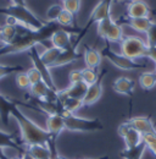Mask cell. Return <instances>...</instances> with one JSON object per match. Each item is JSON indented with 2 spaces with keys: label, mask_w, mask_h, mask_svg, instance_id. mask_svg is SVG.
<instances>
[{
  "label": "cell",
  "mask_w": 156,
  "mask_h": 159,
  "mask_svg": "<svg viewBox=\"0 0 156 159\" xmlns=\"http://www.w3.org/2000/svg\"><path fill=\"white\" fill-rule=\"evenodd\" d=\"M11 114L14 115V118H16L19 122L20 127H21V132H22V137L24 139V142L28 146L32 144H49L53 141V135H50L46 130L41 129L38 126L36 122H33L32 120H29L24 114H22L19 109L14 108L11 110Z\"/></svg>",
  "instance_id": "1"
},
{
  "label": "cell",
  "mask_w": 156,
  "mask_h": 159,
  "mask_svg": "<svg viewBox=\"0 0 156 159\" xmlns=\"http://www.w3.org/2000/svg\"><path fill=\"white\" fill-rule=\"evenodd\" d=\"M0 14L6 16H12L19 22V26L24 27L29 31H38L45 23L37 17L27 5H9L5 7H0Z\"/></svg>",
  "instance_id": "2"
},
{
  "label": "cell",
  "mask_w": 156,
  "mask_h": 159,
  "mask_svg": "<svg viewBox=\"0 0 156 159\" xmlns=\"http://www.w3.org/2000/svg\"><path fill=\"white\" fill-rule=\"evenodd\" d=\"M148 48L146 42L136 36H129L121 40V54L129 59L136 60L146 57Z\"/></svg>",
  "instance_id": "3"
},
{
  "label": "cell",
  "mask_w": 156,
  "mask_h": 159,
  "mask_svg": "<svg viewBox=\"0 0 156 159\" xmlns=\"http://www.w3.org/2000/svg\"><path fill=\"white\" fill-rule=\"evenodd\" d=\"M65 119V127L68 131H78V132H93L102 129V124L98 119H85L72 114Z\"/></svg>",
  "instance_id": "4"
},
{
  "label": "cell",
  "mask_w": 156,
  "mask_h": 159,
  "mask_svg": "<svg viewBox=\"0 0 156 159\" xmlns=\"http://www.w3.org/2000/svg\"><path fill=\"white\" fill-rule=\"evenodd\" d=\"M98 34L107 42H121L123 39L122 27L116 23L111 16L98 22Z\"/></svg>",
  "instance_id": "5"
},
{
  "label": "cell",
  "mask_w": 156,
  "mask_h": 159,
  "mask_svg": "<svg viewBox=\"0 0 156 159\" xmlns=\"http://www.w3.org/2000/svg\"><path fill=\"white\" fill-rule=\"evenodd\" d=\"M112 2H114V0H100V1H99V4L93 9V11H92V14H90V17H89V20L87 22V25L84 26L83 31L80 32V36L78 37L77 42L75 43L76 47L79 44L78 42L84 37V34L87 33V31L90 28V26H92L93 23H98V22L102 21L104 19L111 16V15H110V11H111Z\"/></svg>",
  "instance_id": "6"
},
{
  "label": "cell",
  "mask_w": 156,
  "mask_h": 159,
  "mask_svg": "<svg viewBox=\"0 0 156 159\" xmlns=\"http://www.w3.org/2000/svg\"><path fill=\"white\" fill-rule=\"evenodd\" d=\"M101 54L109 60L110 62H112V65H115L116 67L121 69V70L131 71V70H138V69H143V67H144V65L138 64V62H136L133 59H129V58L122 55L121 53H119V54L115 53V52H114L112 49H110L109 47L105 48Z\"/></svg>",
  "instance_id": "7"
},
{
  "label": "cell",
  "mask_w": 156,
  "mask_h": 159,
  "mask_svg": "<svg viewBox=\"0 0 156 159\" xmlns=\"http://www.w3.org/2000/svg\"><path fill=\"white\" fill-rule=\"evenodd\" d=\"M27 52H28L31 59H32V61H33L34 67H37V69L39 70V72L41 74L43 81L49 86V88H51L53 91H58V88H56V86H55V82H54V80H53V76H51V74H50V71H49L50 67H48V66L41 61L40 55H39L36 45L32 47V48H31L29 50H27Z\"/></svg>",
  "instance_id": "8"
},
{
  "label": "cell",
  "mask_w": 156,
  "mask_h": 159,
  "mask_svg": "<svg viewBox=\"0 0 156 159\" xmlns=\"http://www.w3.org/2000/svg\"><path fill=\"white\" fill-rule=\"evenodd\" d=\"M104 75H105V71H102V74L99 75L98 81L95 83L88 86V89H87L85 96L83 98L84 105H93L100 99V97L102 94V77H104Z\"/></svg>",
  "instance_id": "9"
},
{
  "label": "cell",
  "mask_w": 156,
  "mask_h": 159,
  "mask_svg": "<svg viewBox=\"0 0 156 159\" xmlns=\"http://www.w3.org/2000/svg\"><path fill=\"white\" fill-rule=\"evenodd\" d=\"M71 37H72V33L63 30V28H60L50 38V42H51V45L55 47V48H58L61 50L68 48L72 45V40H71Z\"/></svg>",
  "instance_id": "10"
},
{
  "label": "cell",
  "mask_w": 156,
  "mask_h": 159,
  "mask_svg": "<svg viewBox=\"0 0 156 159\" xmlns=\"http://www.w3.org/2000/svg\"><path fill=\"white\" fill-rule=\"evenodd\" d=\"M87 89H88V86L82 81V82H78V83H75V84H70V87L63 89V91H58V97L78 98V99L83 100Z\"/></svg>",
  "instance_id": "11"
},
{
  "label": "cell",
  "mask_w": 156,
  "mask_h": 159,
  "mask_svg": "<svg viewBox=\"0 0 156 159\" xmlns=\"http://www.w3.org/2000/svg\"><path fill=\"white\" fill-rule=\"evenodd\" d=\"M149 6L143 0H132L128 5V16L129 19L138 17H148L149 16Z\"/></svg>",
  "instance_id": "12"
},
{
  "label": "cell",
  "mask_w": 156,
  "mask_h": 159,
  "mask_svg": "<svg viewBox=\"0 0 156 159\" xmlns=\"http://www.w3.org/2000/svg\"><path fill=\"white\" fill-rule=\"evenodd\" d=\"M133 129H136V131H139L141 135L144 134H150V132H154L156 134V129L154 127L153 122L150 121V119L145 118V116H136V118H132L129 121H127Z\"/></svg>",
  "instance_id": "13"
},
{
  "label": "cell",
  "mask_w": 156,
  "mask_h": 159,
  "mask_svg": "<svg viewBox=\"0 0 156 159\" xmlns=\"http://www.w3.org/2000/svg\"><path fill=\"white\" fill-rule=\"evenodd\" d=\"M46 131L56 137L60 132H62L65 127V119L60 114H54V115H48L46 118Z\"/></svg>",
  "instance_id": "14"
},
{
  "label": "cell",
  "mask_w": 156,
  "mask_h": 159,
  "mask_svg": "<svg viewBox=\"0 0 156 159\" xmlns=\"http://www.w3.org/2000/svg\"><path fill=\"white\" fill-rule=\"evenodd\" d=\"M77 47H75L73 44L66 49H63L58 57V59L56 60L55 65L53 67H58V66H63V65H67V64H71L75 60H77L79 58V54L77 53Z\"/></svg>",
  "instance_id": "15"
},
{
  "label": "cell",
  "mask_w": 156,
  "mask_h": 159,
  "mask_svg": "<svg viewBox=\"0 0 156 159\" xmlns=\"http://www.w3.org/2000/svg\"><path fill=\"white\" fill-rule=\"evenodd\" d=\"M83 58H84V62H85L87 67H93V69H95V67H98V66L101 64L102 54H101V52H99L97 49L85 48V49H84Z\"/></svg>",
  "instance_id": "16"
},
{
  "label": "cell",
  "mask_w": 156,
  "mask_h": 159,
  "mask_svg": "<svg viewBox=\"0 0 156 159\" xmlns=\"http://www.w3.org/2000/svg\"><path fill=\"white\" fill-rule=\"evenodd\" d=\"M28 154L33 159H51V151L48 144H32L28 146Z\"/></svg>",
  "instance_id": "17"
},
{
  "label": "cell",
  "mask_w": 156,
  "mask_h": 159,
  "mask_svg": "<svg viewBox=\"0 0 156 159\" xmlns=\"http://www.w3.org/2000/svg\"><path fill=\"white\" fill-rule=\"evenodd\" d=\"M114 91L121 94H131L134 89V82L128 77H118L114 82Z\"/></svg>",
  "instance_id": "18"
},
{
  "label": "cell",
  "mask_w": 156,
  "mask_h": 159,
  "mask_svg": "<svg viewBox=\"0 0 156 159\" xmlns=\"http://www.w3.org/2000/svg\"><path fill=\"white\" fill-rule=\"evenodd\" d=\"M61 49L58 48H55V47H49L46 49H44V52H41L40 55V59L41 61L48 66V67H53L56 62V60L58 59L60 54H61Z\"/></svg>",
  "instance_id": "19"
},
{
  "label": "cell",
  "mask_w": 156,
  "mask_h": 159,
  "mask_svg": "<svg viewBox=\"0 0 156 159\" xmlns=\"http://www.w3.org/2000/svg\"><path fill=\"white\" fill-rule=\"evenodd\" d=\"M58 103L61 104L62 109H66L73 114H76V111H78L84 105L82 99L71 98V97H58Z\"/></svg>",
  "instance_id": "20"
},
{
  "label": "cell",
  "mask_w": 156,
  "mask_h": 159,
  "mask_svg": "<svg viewBox=\"0 0 156 159\" xmlns=\"http://www.w3.org/2000/svg\"><path fill=\"white\" fill-rule=\"evenodd\" d=\"M17 27L15 26H11V25H4L1 26V30H0V42L4 43L5 45L12 43L14 39L16 38L17 36Z\"/></svg>",
  "instance_id": "21"
},
{
  "label": "cell",
  "mask_w": 156,
  "mask_h": 159,
  "mask_svg": "<svg viewBox=\"0 0 156 159\" xmlns=\"http://www.w3.org/2000/svg\"><path fill=\"white\" fill-rule=\"evenodd\" d=\"M50 91H53L51 88H49V86L44 82V81H40L38 83L31 86L29 88V92L33 97H36L37 99H41V100H45L46 97L49 96Z\"/></svg>",
  "instance_id": "22"
},
{
  "label": "cell",
  "mask_w": 156,
  "mask_h": 159,
  "mask_svg": "<svg viewBox=\"0 0 156 159\" xmlns=\"http://www.w3.org/2000/svg\"><path fill=\"white\" fill-rule=\"evenodd\" d=\"M153 23L154 22L149 19V16L148 17H138V19H131L129 20V26L134 31L140 32V33H146L150 30Z\"/></svg>",
  "instance_id": "23"
},
{
  "label": "cell",
  "mask_w": 156,
  "mask_h": 159,
  "mask_svg": "<svg viewBox=\"0 0 156 159\" xmlns=\"http://www.w3.org/2000/svg\"><path fill=\"white\" fill-rule=\"evenodd\" d=\"M123 139L126 143V148H133V147L139 146L143 142V135L131 126V129L128 130L127 135L123 137Z\"/></svg>",
  "instance_id": "24"
},
{
  "label": "cell",
  "mask_w": 156,
  "mask_h": 159,
  "mask_svg": "<svg viewBox=\"0 0 156 159\" xmlns=\"http://www.w3.org/2000/svg\"><path fill=\"white\" fill-rule=\"evenodd\" d=\"M146 144L141 142L139 146L133 148H126V151L122 152V157L124 159H141L145 151H146Z\"/></svg>",
  "instance_id": "25"
},
{
  "label": "cell",
  "mask_w": 156,
  "mask_h": 159,
  "mask_svg": "<svg viewBox=\"0 0 156 159\" xmlns=\"http://www.w3.org/2000/svg\"><path fill=\"white\" fill-rule=\"evenodd\" d=\"M139 84L143 89H153L156 86V74L155 72H143L139 76Z\"/></svg>",
  "instance_id": "26"
},
{
  "label": "cell",
  "mask_w": 156,
  "mask_h": 159,
  "mask_svg": "<svg viewBox=\"0 0 156 159\" xmlns=\"http://www.w3.org/2000/svg\"><path fill=\"white\" fill-rule=\"evenodd\" d=\"M62 10H63L62 4L61 5L60 4H54V5L49 6V9L46 10V14H45L46 22H56Z\"/></svg>",
  "instance_id": "27"
},
{
  "label": "cell",
  "mask_w": 156,
  "mask_h": 159,
  "mask_svg": "<svg viewBox=\"0 0 156 159\" xmlns=\"http://www.w3.org/2000/svg\"><path fill=\"white\" fill-rule=\"evenodd\" d=\"M82 77H83V82L87 86H90V84L97 82L99 75L97 74L95 69H93V67H84L82 70Z\"/></svg>",
  "instance_id": "28"
},
{
  "label": "cell",
  "mask_w": 156,
  "mask_h": 159,
  "mask_svg": "<svg viewBox=\"0 0 156 159\" xmlns=\"http://www.w3.org/2000/svg\"><path fill=\"white\" fill-rule=\"evenodd\" d=\"M75 15L72 14V12H70V11H67V10H62L61 11V14H60V16H58V22L60 26H62V27H70V26H72V23H73V20H75V17H73Z\"/></svg>",
  "instance_id": "29"
},
{
  "label": "cell",
  "mask_w": 156,
  "mask_h": 159,
  "mask_svg": "<svg viewBox=\"0 0 156 159\" xmlns=\"http://www.w3.org/2000/svg\"><path fill=\"white\" fill-rule=\"evenodd\" d=\"M15 81H16V86L20 89H29L31 88V82L27 76V72H23V71L17 72Z\"/></svg>",
  "instance_id": "30"
},
{
  "label": "cell",
  "mask_w": 156,
  "mask_h": 159,
  "mask_svg": "<svg viewBox=\"0 0 156 159\" xmlns=\"http://www.w3.org/2000/svg\"><path fill=\"white\" fill-rule=\"evenodd\" d=\"M80 2L82 0H62V7L75 15L80 9Z\"/></svg>",
  "instance_id": "31"
},
{
  "label": "cell",
  "mask_w": 156,
  "mask_h": 159,
  "mask_svg": "<svg viewBox=\"0 0 156 159\" xmlns=\"http://www.w3.org/2000/svg\"><path fill=\"white\" fill-rule=\"evenodd\" d=\"M27 72V76H28V79H29V82H31V86H33V84H36V83H38L40 81H43V76H41V74L39 72V70L37 67H31L29 70H27L26 71Z\"/></svg>",
  "instance_id": "32"
},
{
  "label": "cell",
  "mask_w": 156,
  "mask_h": 159,
  "mask_svg": "<svg viewBox=\"0 0 156 159\" xmlns=\"http://www.w3.org/2000/svg\"><path fill=\"white\" fill-rule=\"evenodd\" d=\"M146 44L148 47H156V23H153L146 32Z\"/></svg>",
  "instance_id": "33"
},
{
  "label": "cell",
  "mask_w": 156,
  "mask_h": 159,
  "mask_svg": "<svg viewBox=\"0 0 156 159\" xmlns=\"http://www.w3.org/2000/svg\"><path fill=\"white\" fill-rule=\"evenodd\" d=\"M22 71L21 66H5V65H0V80L5 76H7L11 72H20Z\"/></svg>",
  "instance_id": "34"
},
{
  "label": "cell",
  "mask_w": 156,
  "mask_h": 159,
  "mask_svg": "<svg viewBox=\"0 0 156 159\" xmlns=\"http://www.w3.org/2000/svg\"><path fill=\"white\" fill-rule=\"evenodd\" d=\"M68 80L71 84H75L78 82H82L83 77H82V70H72L68 75Z\"/></svg>",
  "instance_id": "35"
},
{
  "label": "cell",
  "mask_w": 156,
  "mask_h": 159,
  "mask_svg": "<svg viewBox=\"0 0 156 159\" xmlns=\"http://www.w3.org/2000/svg\"><path fill=\"white\" fill-rule=\"evenodd\" d=\"M143 142L145 144H153L156 143V134L150 132V134H144L143 135Z\"/></svg>",
  "instance_id": "36"
},
{
  "label": "cell",
  "mask_w": 156,
  "mask_h": 159,
  "mask_svg": "<svg viewBox=\"0 0 156 159\" xmlns=\"http://www.w3.org/2000/svg\"><path fill=\"white\" fill-rule=\"evenodd\" d=\"M129 129H131V125H129L128 122H124V124L119 125V127H118V135L123 139V137L127 135V132H128Z\"/></svg>",
  "instance_id": "37"
},
{
  "label": "cell",
  "mask_w": 156,
  "mask_h": 159,
  "mask_svg": "<svg viewBox=\"0 0 156 159\" xmlns=\"http://www.w3.org/2000/svg\"><path fill=\"white\" fill-rule=\"evenodd\" d=\"M148 58L153 60L156 64V47H149L148 48V54H146Z\"/></svg>",
  "instance_id": "38"
},
{
  "label": "cell",
  "mask_w": 156,
  "mask_h": 159,
  "mask_svg": "<svg viewBox=\"0 0 156 159\" xmlns=\"http://www.w3.org/2000/svg\"><path fill=\"white\" fill-rule=\"evenodd\" d=\"M146 148L154 154L156 157V143H153V144H146Z\"/></svg>",
  "instance_id": "39"
},
{
  "label": "cell",
  "mask_w": 156,
  "mask_h": 159,
  "mask_svg": "<svg viewBox=\"0 0 156 159\" xmlns=\"http://www.w3.org/2000/svg\"><path fill=\"white\" fill-rule=\"evenodd\" d=\"M10 2L12 5H27L26 0H10Z\"/></svg>",
  "instance_id": "40"
},
{
  "label": "cell",
  "mask_w": 156,
  "mask_h": 159,
  "mask_svg": "<svg viewBox=\"0 0 156 159\" xmlns=\"http://www.w3.org/2000/svg\"><path fill=\"white\" fill-rule=\"evenodd\" d=\"M53 159H66V158H63V157H60V156H56V157H54Z\"/></svg>",
  "instance_id": "41"
},
{
  "label": "cell",
  "mask_w": 156,
  "mask_h": 159,
  "mask_svg": "<svg viewBox=\"0 0 156 159\" xmlns=\"http://www.w3.org/2000/svg\"><path fill=\"white\" fill-rule=\"evenodd\" d=\"M93 159H109L107 156H105V157H100V158H93Z\"/></svg>",
  "instance_id": "42"
},
{
  "label": "cell",
  "mask_w": 156,
  "mask_h": 159,
  "mask_svg": "<svg viewBox=\"0 0 156 159\" xmlns=\"http://www.w3.org/2000/svg\"><path fill=\"white\" fill-rule=\"evenodd\" d=\"M4 47H5V44H4V43H1V42H0V50H1V49H2V48H4Z\"/></svg>",
  "instance_id": "43"
},
{
  "label": "cell",
  "mask_w": 156,
  "mask_h": 159,
  "mask_svg": "<svg viewBox=\"0 0 156 159\" xmlns=\"http://www.w3.org/2000/svg\"><path fill=\"white\" fill-rule=\"evenodd\" d=\"M10 159H23V158H21V157H14V158H10Z\"/></svg>",
  "instance_id": "44"
},
{
  "label": "cell",
  "mask_w": 156,
  "mask_h": 159,
  "mask_svg": "<svg viewBox=\"0 0 156 159\" xmlns=\"http://www.w3.org/2000/svg\"><path fill=\"white\" fill-rule=\"evenodd\" d=\"M0 30H1V27H0Z\"/></svg>",
  "instance_id": "45"
},
{
  "label": "cell",
  "mask_w": 156,
  "mask_h": 159,
  "mask_svg": "<svg viewBox=\"0 0 156 159\" xmlns=\"http://www.w3.org/2000/svg\"><path fill=\"white\" fill-rule=\"evenodd\" d=\"M155 74H156V71H155Z\"/></svg>",
  "instance_id": "46"
}]
</instances>
